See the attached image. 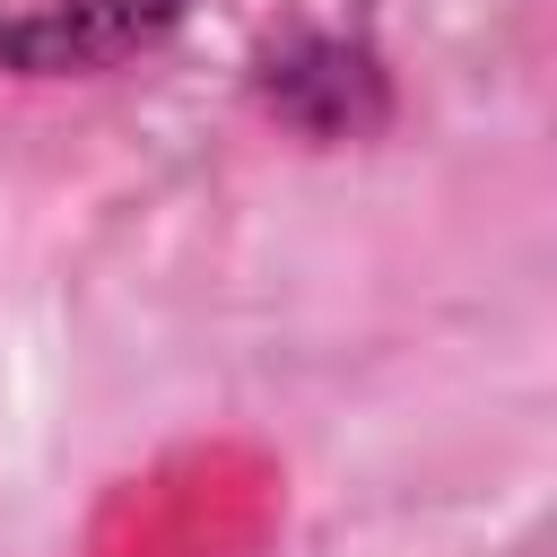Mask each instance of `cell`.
<instances>
[{"label": "cell", "instance_id": "cell-1", "mask_svg": "<svg viewBox=\"0 0 557 557\" xmlns=\"http://www.w3.org/2000/svg\"><path fill=\"white\" fill-rule=\"evenodd\" d=\"M174 17L183 0H0V70H96Z\"/></svg>", "mask_w": 557, "mask_h": 557}]
</instances>
